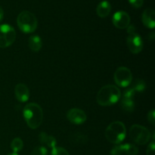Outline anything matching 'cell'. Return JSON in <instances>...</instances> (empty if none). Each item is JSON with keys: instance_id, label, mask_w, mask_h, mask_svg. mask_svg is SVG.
<instances>
[{"instance_id": "17", "label": "cell", "mask_w": 155, "mask_h": 155, "mask_svg": "<svg viewBox=\"0 0 155 155\" xmlns=\"http://www.w3.org/2000/svg\"><path fill=\"white\" fill-rule=\"evenodd\" d=\"M42 39L38 35H32L29 37L28 46L33 51L37 52L42 48Z\"/></svg>"}, {"instance_id": "15", "label": "cell", "mask_w": 155, "mask_h": 155, "mask_svg": "<svg viewBox=\"0 0 155 155\" xmlns=\"http://www.w3.org/2000/svg\"><path fill=\"white\" fill-rule=\"evenodd\" d=\"M39 140L42 145L51 148H54L56 146V144H57V140H56L55 138L46 134L44 132L39 133Z\"/></svg>"}, {"instance_id": "22", "label": "cell", "mask_w": 155, "mask_h": 155, "mask_svg": "<svg viewBox=\"0 0 155 155\" xmlns=\"http://www.w3.org/2000/svg\"><path fill=\"white\" fill-rule=\"evenodd\" d=\"M51 155H70L68 151L61 147L55 146L52 148L51 151Z\"/></svg>"}, {"instance_id": "13", "label": "cell", "mask_w": 155, "mask_h": 155, "mask_svg": "<svg viewBox=\"0 0 155 155\" xmlns=\"http://www.w3.org/2000/svg\"><path fill=\"white\" fill-rule=\"evenodd\" d=\"M15 98L20 102H26L30 98V91L24 83H18L15 88Z\"/></svg>"}, {"instance_id": "1", "label": "cell", "mask_w": 155, "mask_h": 155, "mask_svg": "<svg viewBox=\"0 0 155 155\" xmlns=\"http://www.w3.org/2000/svg\"><path fill=\"white\" fill-rule=\"evenodd\" d=\"M120 98L121 92L117 86L106 85L98 91L96 100L101 106H110L116 104Z\"/></svg>"}, {"instance_id": "10", "label": "cell", "mask_w": 155, "mask_h": 155, "mask_svg": "<svg viewBox=\"0 0 155 155\" xmlns=\"http://www.w3.org/2000/svg\"><path fill=\"white\" fill-rule=\"evenodd\" d=\"M139 148L133 144H119L112 148L110 155H137Z\"/></svg>"}, {"instance_id": "9", "label": "cell", "mask_w": 155, "mask_h": 155, "mask_svg": "<svg viewBox=\"0 0 155 155\" xmlns=\"http://www.w3.org/2000/svg\"><path fill=\"white\" fill-rule=\"evenodd\" d=\"M135 94L136 92L133 88H130L124 91L120 102V106L123 110L127 112H133L134 110Z\"/></svg>"}, {"instance_id": "12", "label": "cell", "mask_w": 155, "mask_h": 155, "mask_svg": "<svg viewBox=\"0 0 155 155\" xmlns=\"http://www.w3.org/2000/svg\"><path fill=\"white\" fill-rule=\"evenodd\" d=\"M68 120L75 125H80L86 122L87 119L86 113L80 108H71L67 113Z\"/></svg>"}, {"instance_id": "4", "label": "cell", "mask_w": 155, "mask_h": 155, "mask_svg": "<svg viewBox=\"0 0 155 155\" xmlns=\"http://www.w3.org/2000/svg\"><path fill=\"white\" fill-rule=\"evenodd\" d=\"M17 24L22 32L31 33L37 28L38 21L34 14L29 11H23L17 18Z\"/></svg>"}, {"instance_id": "27", "label": "cell", "mask_w": 155, "mask_h": 155, "mask_svg": "<svg viewBox=\"0 0 155 155\" xmlns=\"http://www.w3.org/2000/svg\"><path fill=\"white\" fill-rule=\"evenodd\" d=\"M7 155H18V154H17V153H11V154H7Z\"/></svg>"}, {"instance_id": "7", "label": "cell", "mask_w": 155, "mask_h": 155, "mask_svg": "<svg viewBox=\"0 0 155 155\" xmlns=\"http://www.w3.org/2000/svg\"><path fill=\"white\" fill-rule=\"evenodd\" d=\"M16 39V32L8 24H0V48H5L10 46Z\"/></svg>"}, {"instance_id": "24", "label": "cell", "mask_w": 155, "mask_h": 155, "mask_svg": "<svg viewBox=\"0 0 155 155\" xmlns=\"http://www.w3.org/2000/svg\"><path fill=\"white\" fill-rule=\"evenodd\" d=\"M147 155H155V142L154 140L150 142L147 148Z\"/></svg>"}, {"instance_id": "2", "label": "cell", "mask_w": 155, "mask_h": 155, "mask_svg": "<svg viewBox=\"0 0 155 155\" xmlns=\"http://www.w3.org/2000/svg\"><path fill=\"white\" fill-rule=\"evenodd\" d=\"M23 115L27 126L30 129L39 128L43 119L42 107L36 103H29L23 110Z\"/></svg>"}, {"instance_id": "3", "label": "cell", "mask_w": 155, "mask_h": 155, "mask_svg": "<svg viewBox=\"0 0 155 155\" xmlns=\"http://www.w3.org/2000/svg\"><path fill=\"white\" fill-rule=\"evenodd\" d=\"M127 136V129L125 125L120 121L111 123L105 130V137L110 143L119 145L125 139Z\"/></svg>"}, {"instance_id": "11", "label": "cell", "mask_w": 155, "mask_h": 155, "mask_svg": "<svg viewBox=\"0 0 155 155\" xmlns=\"http://www.w3.org/2000/svg\"><path fill=\"white\" fill-rule=\"evenodd\" d=\"M112 22L117 28L124 30L130 26V17L126 12L119 11L114 13L112 18Z\"/></svg>"}, {"instance_id": "5", "label": "cell", "mask_w": 155, "mask_h": 155, "mask_svg": "<svg viewBox=\"0 0 155 155\" xmlns=\"http://www.w3.org/2000/svg\"><path fill=\"white\" fill-rule=\"evenodd\" d=\"M130 137L136 144L143 145L149 142L151 135L146 127L135 124L132 126L130 130Z\"/></svg>"}, {"instance_id": "23", "label": "cell", "mask_w": 155, "mask_h": 155, "mask_svg": "<svg viewBox=\"0 0 155 155\" xmlns=\"http://www.w3.org/2000/svg\"><path fill=\"white\" fill-rule=\"evenodd\" d=\"M129 2L133 7L136 8H139L144 4V0H129Z\"/></svg>"}, {"instance_id": "8", "label": "cell", "mask_w": 155, "mask_h": 155, "mask_svg": "<svg viewBox=\"0 0 155 155\" xmlns=\"http://www.w3.org/2000/svg\"><path fill=\"white\" fill-rule=\"evenodd\" d=\"M114 82L120 87L125 88L130 85L133 80V74L129 68L120 67L116 70L114 75Z\"/></svg>"}, {"instance_id": "18", "label": "cell", "mask_w": 155, "mask_h": 155, "mask_svg": "<svg viewBox=\"0 0 155 155\" xmlns=\"http://www.w3.org/2000/svg\"><path fill=\"white\" fill-rule=\"evenodd\" d=\"M23 147H24V142H23L22 139L20 138H15L11 143V148L14 151V153L18 154V152L23 149Z\"/></svg>"}, {"instance_id": "25", "label": "cell", "mask_w": 155, "mask_h": 155, "mask_svg": "<svg viewBox=\"0 0 155 155\" xmlns=\"http://www.w3.org/2000/svg\"><path fill=\"white\" fill-rule=\"evenodd\" d=\"M148 120L151 125H155V111L154 109L150 110L148 114Z\"/></svg>"}, {"instance_id": "20", "label": "cell", "mask_w": 155, "mask_h": 155, "mask_svg": "<svg viewBox=\"0 0 155 155\" xmlns=\"http://www.w3.org/2000/svg\"><path fill=\"white\" fill-rule=\"evenodd\" d=\"M72 139L74 140V142L78 144H84L87 142L88 138L86 136L83 134H80V133H77V134H74L73 136Z\"/></svg>"}, {"instance_id": "21", "label": "cell", "mask_w": 155, "mask_h": 155, "mask_svg": "<svg viewBox=\"0 0 155 155\" xmlns=\"http://www.w3.org/2000/svg\"><path fill=\"white\" fill-rule=\"evenodd\" d=\"M30 155H48V150L45 146H37L32 151Z\"/></svg>"}, {"instance_id": "16", "label": "cell", "mask_w": 155, "mask_h": 155, "mask_svg": "<svg viewBox=\"0 0 155 155\" xmlns=\"http://www.w3.org/2000/svg\"><path fill=\"white\" fill-rule=\"evenodd\" d=\"M111 11V5L107 1H103L98 5L96 8L97 15L101 18L108 16Z\"/></svg>"}, {"instance_id": "14", "label": "cell", "mask_w": 155, "mask_h": 155, "mask_svg": "<svg viewBox=\"0 0 155 155\" xmlns=\"http://www.w3.org/2000/svg\"><path fill=\"white\" fill-rule=\"evenodd\" d=\"M142 21L144 25L149 29L155 27V12L152 8H146L142 15Z\"/></svg>"}, {"instance_id": "26", "label": "cell", "mask_w": 155, "mask_h": 155, "mask_svg": "<svg viewBox=\"0 0 155 155\" xmlns=\"http://www.w3.org/2000/svg\"><path fill=\"white\" fill-rule=\"evenodd\" d=\"M3 18H4V12H3L2 8L0 6V22L2 21Z\"/></svg>"}, {"instance_id": "6", "label": "cell", "mask_w": 155, "mask_h": 155, "mask_svg": "<svg viewBox=\"0 0 155 155\" xmlns=\"http://www.w3.org/2000/svg\"><path fill=\"white\" fill-rule=\"evenodd\" d=\"M127 43L129 50L133 54H139L143 48L144 42L140 35L136 32V28L134 26L130 25L127 27Z\"/></svg>"}, {"instance_id": "19", "label": "cell", "mask_w": 155, "mask_h": 155, "mask_svg": "<svg viewBox=\"0 0 155 155\" xmlns=\"http://www.w3.org/2000/svg\"><path fill=\"white\" fill-rule=\"evenodd\" d=\"M133 89H134L135 92H144L146 89V83L143 80H136L135 81L134 85H133Z\"/></svg>"}]
</instances>
